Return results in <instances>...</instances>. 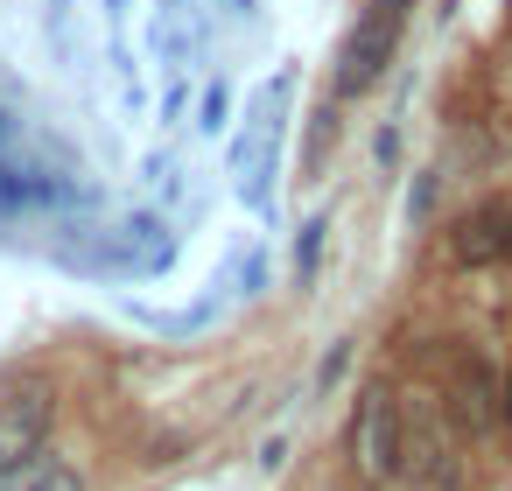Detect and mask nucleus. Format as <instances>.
Masks as SVG:
<instances>
[{"label": "nucleus", "instance_id": "7", "mask_svg": "<svg viewBox=\"0 0 512 491\" xmlns=\"http://www.w3.org/2000/svg\"><path fill=\"white\" fill-rule=\"evenodd\" d=\"M0 491H85V477H78L64 456L29 449V456H15V463H0Z\"/></svg>", "mask_w": 512, "mask_h": 491}, {"label": "nucleus", "instance_id": "6", "mask_svg": "<svg viewBox=\"0 0 512 491\" xmlns=\"http://www.w3.org/2000/svg\"><path fill=\"white\" fill-rule=\"evenodd\" d=\"M43 428H50V400L43 393H8L0 400V463L43 449Z\"/></svg>", "mask_w": 512, "mask_h": 491}, {"label": "nucleus", "instance_id": "3", "mask_svg": "<svg viewBox=\"0 0 512 491\" xmlns=\"http://www.w3.org/2000/svg\"><path fill=\"white\" fill-rule=\"evenodd\" d=\"M442 421L463 442H484L498 428V372H491V358H477V351L449 358V372H442Z\"/></svg>", "mask_w": 512, "mask_h": 491}, {"label": "nucleus", "instance_id": "8", "mask_svg": "<svg viewBox=\"0 0 512 491\" xmlns=\"http://www.w3.org/2000/svg\"><path fill=\"white\" fill-rule=\"evenodd\" d=\"M29 197H43V183H29L22 169H0V204H29Z\"/></svg>", "mask_w": 512, "mask_h": 491}, {"label": "nucleus", "instance_id": "5", "mask_svg": "<svg viewBox=\"0 0 512 491\" xmlns=\"http://www.w3.org/2000/svg\"><path fill=\"white\" fill-rule=\"evenodd\" d=\"M456 260L463 267H491V260H512V197H491L477 204L463 225H456Z\"/></svg>", "mask_w": 512, "mask_h": 491}, {"label": "nucleus", "instance_id": "1", "mask_svg": "<svg viewBox=\"0 0 512 491\" xmlns=\"http://www.w3.org/2000/svg\"><path fill=\"white\" fill-rule=\"evenodd\" d=\"M400 477L407 491H470V442L442 421V407H400Z\"/></svg>", "mask_w": 512, "mask_h": 491}, {"label": "nucleus", "instance_id": "4", "mask_svg": "<svg viewBox=\"0 0 512 491\" xmlns=\"http://www.w3.org/2000/svg\"><path fill=\"white\" fill-rule=\"evenodd\" d=\"M400 29H407V0H372V8L358 15V29H351V43H344L337 92H372L379 71H386L393 50H400Z\"/></svg>", "mask_w": 512, "mask_h": 491}, {"label": "nucleus", "instance_id": "9", "mask_svg": "<svg viewBox=\"0 0 512 491\" xmlns=\"http://www.w3.org/2000/svg\"><path fill=\"white\" fill-rule=\"evenodd\" d=\"M498 421H512V372L498 379Z\"/></svg>", "mask_w": 512, "mask_h": 491}, {"label": "nucleus", "instance_id": "2", "mask_svg": "<svg viewBox=\"0 0 512 491\" xmlns=\"http://www.w3.org/2000/svg\"><path fill=\"white\" fill-rule=\"evenodd\" d=\"M351 470L365 484H400V400L393 386H358L351 407Z\"/></svg>", "mask_w": 512, "mask_h": 491}]
</instances>
